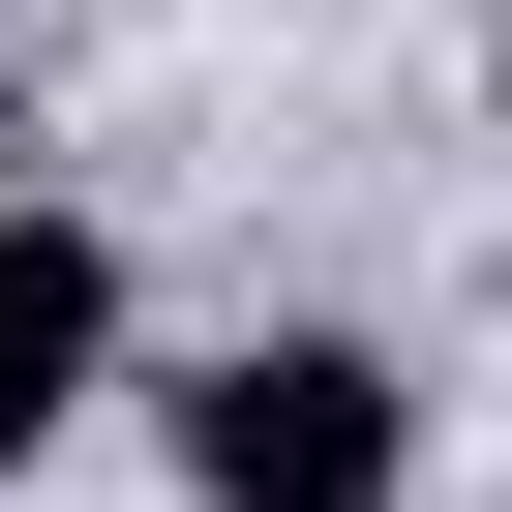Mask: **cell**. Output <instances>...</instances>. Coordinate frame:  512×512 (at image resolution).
Wrapping results in <instances>:
<instances>
[{"label": "cell", "instance_id": "6da1fadb", "mask_svg": "<svg viewBox=\"0 0 512 512\" xmlns=\"http://www.w3.org/2000/svg\"><path fill=\"white\" fill-rule=\"evenodd\" d=\"M181 512H422V392L362 332H241L181 362Z\"/></svg>", "mask_w": 512, "mask_h": 512}, {"label": "cell", "instance_id": "7a4b0ae2", "mask_svg": "<svg viewBox=\"0 0 512 512\" xmlns=\"http://www.w3.org/2000/svg\"><path fill=\"white\" fill-rule=\"evenodd\" d=\"M91 392H121V241L91 211H0V482H31Z\"/></svg>", "mask_w": 512, "mask_h": 512}]
</instances>
